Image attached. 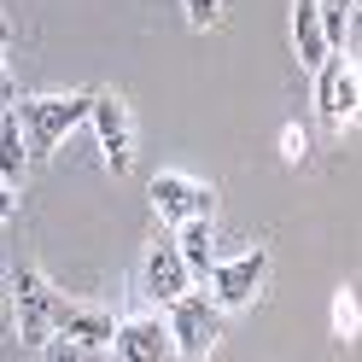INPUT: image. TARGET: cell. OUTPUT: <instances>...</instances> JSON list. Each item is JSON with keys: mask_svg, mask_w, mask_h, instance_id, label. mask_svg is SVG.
<instances>
[{"mask_svg": "<svg viewBox=\"0 0 362 362\" xmlns=\"http://www.w3.org/2000/svg\"><path fill=\"white\" fill-rule=\"evenodd\" d=\"M263 275H269V252L257 245V252H245V257H228V263H211V298H216V310H245L263 292Z\"/></svg>", "mask_w": 362, "mask_h": 362, "instance_id": "cell-5", "label": "cell"}, {"mask_svg": "<svg viewBox=\"0 0 362 362\" xmlns=\"http://www.w3.org/2000/svg\"><path fill=\"white\" fill-rule=\"evenodd\" d=\"M292 53H298L304 71H315L333 47H327V35H322V12H315V0H298L292 6Z\"/></svg>", "mask_w": 362, "mask_h": 362, "instance_id": "cell-12", "label": "cell"}, {"mask_svg": "<svg viewBox=\"0 0 362 362\" xmlns=\"http://www.w3.org/2000/svg\"><path fill=\"white\" fill-rule=\"evenodd\" d=\"M111 351H117V362H170V327L158 322V315H129V322H117V333H111Z\"/></svg>", "mask_w": 362, "mask_h": 362, "instance_id": "cell-9", "label": "cell"}, {"mask_svg": "<svg viewBox=\"0 0 362 362\" xmlns=\"http://www.w3.org/2000/svg\"><path fill=\"white\" fill-rule=\"evenodd\" d=\"M187 286H193V275H187V263H181L175 240H152L146 245V263H141V292L152 304H175Z\"/></svg>", "mask_w": 362, "mask_h": 362, "instance_id": "cell-8", "label": "cell"}, {"mask_svg": "<svg viewBox=\"0 0 362 362\" xmlns=\"http://www.w3.org/2000/svg\"><path fill=\"white\" fill-rule=\"evenodd\" d=\"M0 71H6V24H0Z\"/></svg>", "mask_w": 362, "mask_h": 362, "instance_id": "cell-19", "label": "cell"}, {"mask_svg": "<svg viewBox=\"0 0 362 362\" xmlns=\"http://www.w3.org/2000/svg\"><path fill=\"white\" fill-rule=\"evenodd\" d=\"M356 94H362L356 59L327 53L322 64H315V111H322V123H333V129L356 123Z\"/></svg>", "mask_w": 362, "mask_h": 362, "instance_id": "cell-4", "label": "cell"}, {"mask_svg": "<svg viewBox=\"0 0 362 362\" xmlns=\"http://www.w3.org/2000/svg\"><path fill=\"white\" fill-rule=\"evenodd\" d=\"M88 123H94V134H100V152H105L111 175H129L134 170V117H129V105L117 94H94Z\"/></svg>", "mask_w": 362, "mask_h": 362, "instance_id": "cell-6", "label": "cell"}, {"mask_svg": "<svg viewBox=\"0 0 362 362\" xmlns=\"http://www.w3.org/2000/svg\"><path fill=\"white\" fill-rule=\"evenodd\" d=\"M41 362H105V351H100V345H76V339L53 333L47 345H41Z\"/></svg>", "mask_w": 362, "mask_h": 362, "instance_id": "cell-14", "label": "cell"}, {"mask_svg": "<svg viewBox=\"0 0 362 362\" xmlns=\"http://www.w3.org/2000/svg\"><path fill=\"white\" fill-rule=\"evenodd\" d=\"M12 216H18V187L0 181V222H12Z\"/></svg>", "mask_w": 362, "mask_h": 362, "instance_id": "cell-18", "label": "cell"}, {"mask_svg": "<svg viewBox=\"0 0 362 362\" xmlns=\"http://www.w3.org/2000/svg\"><path fill=\"white\" fill-rule=\"evenodd\" d=\"M170 315H164V327H170V351L181 356V362H205L211 351H216V339H222V310H216V298L211 292H181L175 304H164Z\"/></svg>", "mask_w": 362, "mask_h": 362, "instance_id": "cell-2", "label": "cell"}, {"mask_svg": "<svg viewBox=\"0 0 362 362\" xmlns=\"http://www.w3.org/2000/svg\"><path fill=\"white\" fill-rule=\"evenodd\" d=\"M152 211L164 216V222H187V216H211L216 211V193L205 187V181H193V175H181V170H164V175H152Z\"/></svg>", "mask_w": 362, "mask_h": 362, "instance_id": "cell-7", "label": "cell"}, {"mask_svg": "<svg viewBox=\"0 0 362 362\" xmlns=\"http://www.w3.org/2000/svg\"><path fill=\"white\" fill-rule=\"evenodd\" d=\"M333 333H339V339H356V292H339V304H333Z\"/></svg>", "mask_w": 362, "mask_h": 362, "instance_id": "cell-15", "label": "cell"}, {"mask_svg": "<svg viewBox=\"0 0 362 362\" xmlns=\"http://www.w3.org/2000/svg\"><path fill=\"white\" fill-rule=\"evenodd\" d=\"M12 304H18V339H24L30 351H41L53 339V304H59V292L47 286V275H41L35 263L12 269Z\"/></svg>", "mask_w": 362, "mask_h": 362, "instance_id": "cell-3", "label": "cell"}, {"mask_svg": "<svg viewBox=\"0 0 362 362\" xmlns=\"http://www.w3.org/2000/svg\"><path fill=\"white\" fill-rule=\"evenodd\" d=\"M181 6H187V24L193 30H211L216 18H222V0H181Z\"/></svg>", "mask_w": 362, "mask_h": 362, "instance_id": "cell-16", "label": "cell"}, {"mask_svg": "<svg viewBox=\"0 0 362 362\" xmlns=\"http://www.w3.org/2000/svg\"><path fill=\"white\" fill-rule=\"evenodd\" d=\"M24 170H30V146H24L18 117L6 111V117H0V181H6V187H24Z\"/></svg>", "mask_w": 362, "mask_h": 362, "instance_id": "cell-13", "label": "cell"}, {"mask_svg": "<svg viewBox=\"0 0 362 362\" xmlns=\"http://www.w3.org/2000/svg\"><path fill=\"white\" fill-rule=\"evenodd\" d=\"M53 333L64 339H76V345H111V333H117V315L111 310H94V304H71V298H59L53 304Z\"/></svg>", "mask_w": 362, "mask_h": 362, "instance_id": "cell-10", "label": "cell"}, {"mask_svg": "<svg viewBox=\"0 0 362 362\" xmlns=\"http://www.w3.org/2000/svg\"><path fill=\"white\" fill-rule=\"evenodd\" d=\"M88 105H94V94H47V100H24V105H12L18 129H24L30 158L59 152L64 134H71L76 123H88Z\"/></svg>", "mask_w": 362, "mask_h": 362, "instance_id": "cell-1", "label": "cell"}, {"mask_svg": "<svg viewBox=\"0 0 362 362\" xmlns=\"http://www.w3.org/2000/svg\"><path fill=\"white\" fill-rule=\"evenodd\" d=\"M175 252H181V263H187V275H211V263H216V228H211V216L175 222Z\"/></svg>", "mask_w": 362, "mask_h": 362, "instance_id": "cell-11", "label": "cell"}, {"mask_svg": "<svg viewBox=\"0 0 362 362\" xmlns=\"http://www.w3.org/2000/svg\"><path fill=\"white\" fill-rule=\"evenodd\" d=\"M281 152H286V164H304V158H310V134L304 129H286L281 134Z\"/></svg>", "mask_w": 362, "mask_h": 362, "instance_id": "cell-17", "label": "cell"}]
</instances>
